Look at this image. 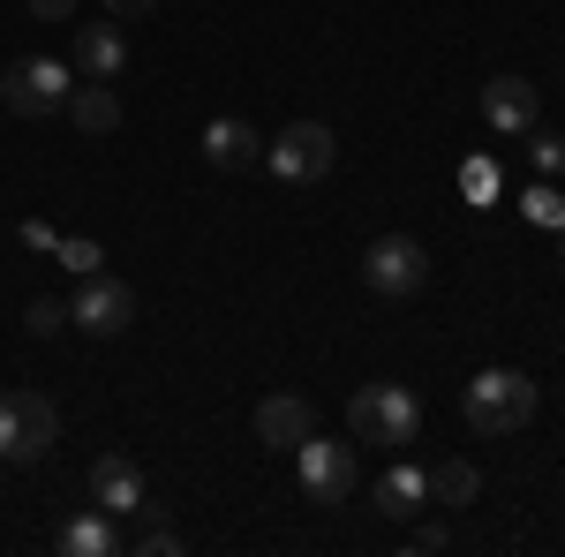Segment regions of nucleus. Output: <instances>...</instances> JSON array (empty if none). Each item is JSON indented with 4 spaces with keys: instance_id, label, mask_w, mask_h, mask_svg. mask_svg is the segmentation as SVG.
I'll return each instance as SVG.
<instances>
[{
    "instance_id": "obj_15",
    "label": "nucleus",
    "mask_w": 565,
    "mask_h": 557,
    "mask_svg": "<svg viewBox=\"0 0 565 557\" xmlns=\"http://www.w3.org/2000/svg\"><path fill=\"white\" fill-rule=\"evenodd\" d=\"M68 121L84 136H114L121 129V90L114 84H76L68 90Z\"/></svg>"
},
{
    "instance_id": "obj_17",
    "label": "nucleus",
    "mask_w": 565,
    "mask_h": 557,
    "mask_svg": "<svg viewBox=\"0 0 565 557\" xmlns=\"http://www.w3.org/2000/svg\"><path fill=\"white\" fill-rule=\"evenodd\" d=\"M482 497V474L468 460H437L430 468V505H476Z\"/></svg>"
},
{
    "instance_id": "obj_21",
    "label": "nucleus",
    "mask_w": 565,
    "mask_h": 557,
    "mask_svg": "<svg viewBox=\"0 0 565 557\" xmlns=\"http://www.w3.org/2000/svg\"><path fill=\"white\" fill-rule=\"evenodd\" d=\"M53 257H61V271H68V279H90V271L106 264V249H98V242H84V234H68V242H53Z\"/></svg>"
},
{
    "instance_id": "obj_11",
    "label": "nucleus",
    "mask_w": 565,
    "mask_h": 557,
    "mask_svg": "<svg viewBox=\"0 0 565 557\" xmlns=\"http://www.w3.org/2000/svg\"><path fill=\"white\" fill-rule=\"evenodd\" d=\"M257 437L271 452H295L302 437H317V407L302 392H271V399H257Z\"/></svg>"
},
{
    "instance_id": "obj_3",
    "label": "nucleus",
    "mask_w": 565,
    "mask_h": 557,
    "mask_svg": "<svg viewBox=\"0 0 565 557\" xmlns=\"http://www.w3.org/2000/svg\"><path fill=\"white\" fill-rule=\"evenodd\" d=\"M61 444V407L45 392H0V460L31 468Z\"/></svg>"
},
{
    "instance_id": "obj_10",
    "label": "nucleus",
    "mask_w": 565,
    "mask_h": 557,
    "mask_svg": "<svg viewBox=\"0 0 565 557\" xmlns=\"http://www.w3.org/2000/svg\"><path fill=\"white\" fill-rule=\"evenodd\" d=\"M482 121H490L498 136H527L535 121H543L535 84H527V76H490V84H482Z\"/></svg>"
},
{
    "instance_id": "obj_23",
    "label": "nucleus",
    "mask_w": 565,
    "mask_h": 557,
    "mask_svg": "<svg viewBox=\"0 0 565 557\" xmlns=\"http://www.w3.org/2000/svg\"><path fill=\"white\" fill-rule=\"evenodd\" d=\"M23 324H31L39 340H53V332L68 324V309H61V301H53V294H39V301H31V309H23Z\"/></svg>"
},
{
    "instance_id": "obj_18",
    "label": "nucleus",
    "mask_w": 565,
    "mask_h": 557,
    "mask_svg": "<svg viewBox=\"0 0 565 557\" xmlns=\"http://www.w3.org/2000/svg\"><path fill=\"white\" fill-rule=\"evenodd\" d=\"M136 535H129V550H143V557H167V550H181V527L167 513H159V505H151V497H143V505H136Z\"/></svg>"
},
{
    "instance_id": "obj_6",
    "label": "nucleus",
    "mask_w": 565,
    "mask_h": 557,
    "mask_svg": "<svg viewBox=\"0 0 565 557\" xmlns=\"http://www.w3.org/2000/svg\"><path fill=\"white\" fill-rule=\"evenodd\" d=\"M295 474H302L309 505H348L354 482H362L354 444H340V437H302V444H295Z\"/></svg>"
},
{
    "instance_id": "obj_25",
    "label": "nucleus",
    "mask_w": 565,
    "mask_h": 557,
    "mask_svg": "<svg viewBox=\"0 0 565 557\" xmlns=\"http://www.w3.org/2000/svg\"><path fill=\"white\" fill-rule=\"evenodd\" d=\"M53 242H61V234H53L45 218H31V226H23V249H39V257H53Z\"/></svg>"
},
{
    "instance_id": "obj_1",
    "label": "nucleus",
    "mask_w": 565,
    "mask_h": 557,
    "mask_svg": "<svg viewBox=\"0 0 565 557\" xmlns=\"http://www.w3.org/2000/svg\"><path fill=\"white\" fill-rule=\"evenodd\" d=\"M354 422V444H385V452H399V444H415L423 437V399L407 385H362L348 407Z\"/></svg>"
},
{
    "instance_id": "obj_12",
    "label": "nucleus",
    "mask_w": 565,
    "mask_h": 557,
    "mask_svg": "<svg viewBox=\"0 0 565 557\" xmlns=\"http://www.w3.org/2000/svg\"><path fill=\"white\" fill-rule=\"evenodd\" d=\"M76 68H84L90 84H114V76L129 68V39H121V23H84V31H76Z\"/></svg>"
},
{
    "instance_id": "obj_20",
    "label": "nucleus",
    "mask_w": 565,
    "mask_h": 557,
    "mask_svg": "<svg viewBox=\"0 0 565 557\" xmlns=\"http://www.w3.org/2000/svg\"><path fill=\"white\" fill-rule=\"evenodd\" d=\"M521 218H527V226H551V234H558V226H565V196L551 189V181H535V189L521 196Z\"/></svg>"
},
{
    "instance_id": "obj_24",
    "label": "nucleus",
    "mask_w": 565,
    "mask_h": 557,
    "mask_svg": "<svg viewBox=\"0 0 565 557\" xmlns=\"http://www.w3.org/2000/svg\"><path fill=\"white\" fill-rule=\"evenodd\" d=\"M23 8H31L39 23H68V15H76V0H23Z\"/></svg>"
},
{
    "instance_id": "obj_8",
    "label": "nucleus",
    "mask_w": 565,
    "mask_h": 557,
    "mask_svg": "<svg viewBox=\"0 0 565 557\" xmlns=\"http://www.w3.org/2000/svg\"><path fill=\"white\" fill-rule=\"evenodd\" d=\"M68 324H76V332H90V340H121V332L136 324V294L121 287V279L90 271L84 287H76V301H68Z\"/></svg>"
},
{
    "instance_id": "obj_2",
    "label": "nucleus",
    "mask_w": 565,
    "mask_h": 557,
    "mask_svg": "<svg viewBox=\"0 0 565 557\" xmlns=\"http://www.w3.org/2000/svg\"><path fill=\"white\" fill-rule=\"evenodd\" d=\"M460 407H468V422L482 437H513V429L535 422V385H527L521 369H482V377H468Z\"/></svg>"
},
{
    "instance_id": "obj_7",
    "label": "nucleus",
    "mask_w": 565,
    "mask_h": 557,
    "mask_svg": "<svg viewBox=\"0 0 565 557\" xmlns=\"http://www.w3.org/2000/svg\"><path fill=\"white\" fill-rule=\"evenodd\" d=\"M332 151H340V143H332L324 121H295V129H279L264 143V167L279 173L287 189H302V181H324V173H332Z\"/></svg>"
},
{
    "instance_id": "obj_13",
    "label": "nucleus",
    "mask_w": 565,
    "mask_h": 557,
    "mask_svg": "<svg viewBox=\"0 0 565 557\" xmlns=\"http://www.w3.org/2000/svg\"><path fill=\"white\" fill-rule=\"evenodd\" d=\"M204 159H212L218 173H242L249 159H264V136L249 129V121H234V114H218L212 129H204Z\"/></svg>"
},
{
    "instance_id": "obj_14",
    "label": "nucleus",
    "mask_w": 565,
    "mask_h": 557,
    "mask_svg": "<svg viewBox=\"0 0 565 557\" xmlns=\"http://www.w3.org/2000/svg\"><path fill=\"white\" fill-rule=\"evenodd\" d=\"M53 543H61V557H114V550H121V527H114V513H98V505H90V513L61 519V535H53Z\"/></svg>"
},
{
    "instance_id": "obj_26",
    "label": "nucleus",
    "mask_w": 565,
    "mask_h": 557,
    "mask_svg": "<svg viewBox=\"0 0 565 557\" xmlns=\"http://www.w3.org/2000/svg\"><path fill=\"white\" fill-rule=\"evenodd\" d=\"M106 8H114V23H136V15H151L159 0H106Z\"/></svg>"
},
{
    "instance_id": "obj_5",
    "label": "nucleus",
    "mask_w": 565,
    "mask_h": 557,
    "mask_svg": "<svg viewBox=\"0 0 565 557\" xmlns=\"http://www.w3.org/2000/svg\"><path fill=\"white\" fill-rule=\"evenodd\" d=\"M68 90H76V76H68L53 53H23V61L0 76V106L23 114V121H39V114H61V106H68Z\"/></svg>"
},
{
    "instance_id": "obj_9",
    "label": "nucleus",
    "mask_w": 565,
    "mask_h": 557,
    "mask_svg": "<svg viewBox=\"0 0 565 557\" xmlns=\"http://www.w3.org/2000/svg\"><path fill=\"white\" fill-rule=\"evenodd\" d=\"M90 505L114 513V519H129L143 505V468H136L129 452H98L90 460Z\"/></svg>"
},
{
    "instance_id": "obj_19",
    "label": "nucleus",
    "mask_w": 565,
    "mask_h": 557,
    "mask_svg": "<svg viewBox=\"0 0 565 557\" xmlns=\"http://www.w3.org/2000/svg\"><path fill=\"white\" fill-rule=\"evenodd\" d=\"M521 143H527V167H535V181H551V173H565V143H558L551 129H543V121H535V129H527Z\"/></svg>"
},
{
    "instance_id": "obj_16",
    "label": "nucleus",
    "mask_w": 565,
    "mask_h": 557,
    "mask_svg": "<svg viewBox=\"0 0 565 557\" xmlns=\"http://www.w3.org/2000/svg\"><path fill=\"white\" fill-rule=\"evenodd\" d=\"M423 505H430V468H392L377 482V513L385 519H415Z\"/></svg>"
},
{
    "instance_id": "obj_27",
    "label": "nucleus",
    "mask_w": 565,
    "mask_h": 557,
    "mask_svg": "<svg viewBox=\"0 0 565 557\" xmlns=\"http://www.w3.org/2000/svg\"><path fill=\"white\" fill-rule=\"evenodd\" d=\"M558 257H565V226H558Z\"/></svg>"
},
{
    "instance_id": "obj_22",
    "label": "nucleus",
    "mask_w": 565,
    "mask_h": 557,
    "mask_svg": "<svg viewBox=\"0 0 565 557\" xmlns=\"http://www.w3.org/2000/svg\"><path fill=\"white\" fill-rule=\"evenodd\" d=\"M460 196H468V204H498V167H490V159H468V167H460Z\"/></svg>"
},
{
    "instance_id": "obj_4",
    "label": "nucleus",
    "mask_w": 565,
    "mask_h": 557,
    "mask_svg": "<svg viewBox=\"0 0 565 557\" xmlns=\"http://www.w3.org/2000/svg\"><path fill=\"white\" fill-rule=\"evenodd\" d=\"M362 287L385 301H407L430 287V249L415 242V234H377L370 249H362Z\"/></svg>"
}]
</instances>
